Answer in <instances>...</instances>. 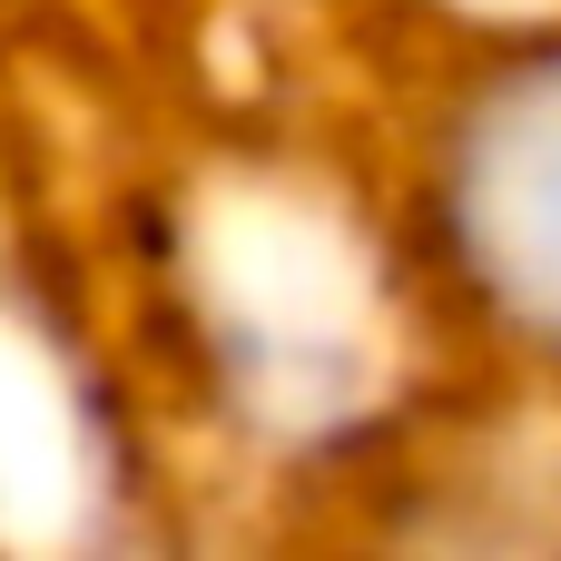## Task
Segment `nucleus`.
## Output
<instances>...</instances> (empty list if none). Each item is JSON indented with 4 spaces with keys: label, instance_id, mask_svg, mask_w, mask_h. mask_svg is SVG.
<instances>
[{
    "label": "nucleus",
    "instance_id": "1",
    "mask_svg": "<svg viewBox=\"0 0 561 561\" xmlns=\"http://www.w3.org/2000/svg\"><path fill=\"white\" fill-rule=\"evenodd\" d=\"M444 247L483 316L523 345L561 355V49L493 69L434 168Z\"/></svg>",
    "mask_w": 561,
    "mask_h": 561
}]
</instances>
